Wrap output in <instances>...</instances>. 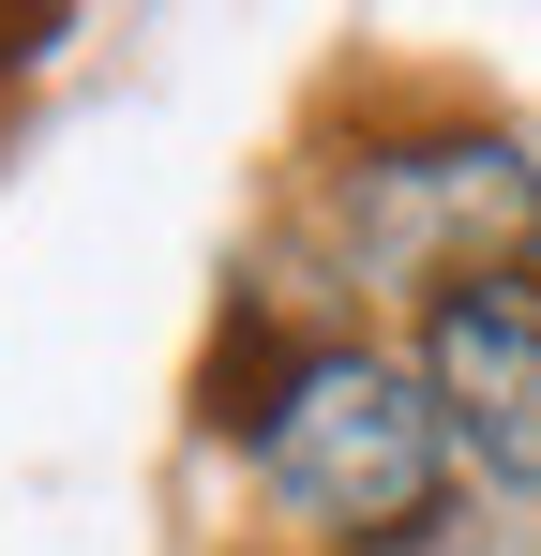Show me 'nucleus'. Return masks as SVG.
Returning <instances> with one entry per match:
<instances>
[{
  "mask_svg": "<svg viewBox=\"0 0 541 556\" xmlns=\"http://www.w3.org/2000/svg\"><path fill=\"white\" fill-rule=\"evenodd\" d=\"M211 421L241 437L270 527L316 556H406L466 496L422 362L376 331H256V301H241V391H211Z\"/></svg>",
  "mask_w": 541,
  "mask_h": 556,
  "instance_id": "obj_1",
  "label": "nucleus"
},
{
  "mask_svg": "<svg viewBox=\"0 0 541 556\" xmlns=\"http://www.w3.org/2000/svg\"><path fill=\"white\" fill-rule=\"evenodd\" d=\"M406 362L451 421V466L466 496L496 511H541V271H481L406 316Z\"/></svg>",
  "mask_w": 541,
  "mask_h": 556,
  "instance_id": "obj_3",
  "label": "nucleus"
},
{
  "mask_svg": "<svg viewBox=\"0 0 541 556\" xmlns=\"http://www.w3.org/2000/svg\"><path fill=\"white\" fill-rule=\"evenodd\" d=\"M301 226L347 301H406V316L481 271H541V136L481 105H406L301 181Z\"/></svg>",
  "mask_w": 541,
  "mask_h": 556,
  "instance_id": "obj_2",
  "label": "nucleus"
},
{
  "mask_svg": "<svg viewBox=\"0 0 541 556\" xmlns=\"http://www.w3.org/2000/svg\"><path fill=\"white\" fill-rule=\"evenodd\" d=\"M406 556H541V511H496V496H451V511H437V527H422Z\"/></svg>",
  "mask_w": 541,
  "mask_h": 556,
  "instance_id": "obj_4",
  "label": "nucleus"
}]
</instances>
